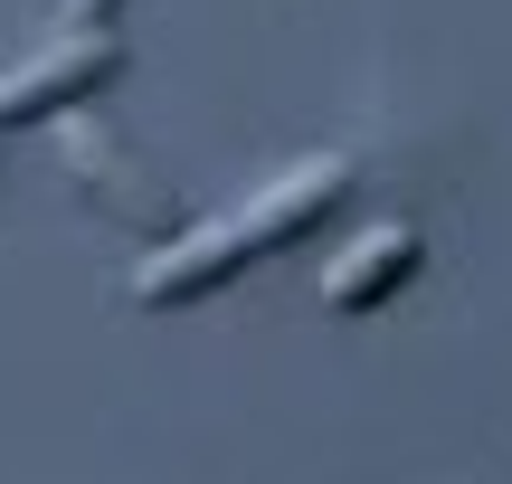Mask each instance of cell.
Returning <instances> with one entry per match:
<instances>
[{
  "instance_id": "1",
  "label": "cell",
  "mask_w": 512,
  "mask_h": 484,
  "mask_svg": "<svg viewBox=\"0 0 512 484\" xmlns=\"http://www.w3.org/2000/svg\"><path fill=\"white\" fill-rule=\"evenodd\" d=\"M124 76V38L114 29H57V48H38L29 67L0 76V124H48L76 95H105Z\"/></svg>"
},
{
  "instance_id": "2",
  "label": "cell",
  "mask_w": 512,
  "mask_h": 484,
  "mask_svg": "<svg viewBox=\"0 0 512 484\" xmlns=\"http://www.w3.org/2000/svg\"><path fill=\"white\" fill-rule=\"evenodd\" d=\"M351 152H323V162H294L275 190H256V200L238 209V238H247V257H275V247H294L313 219H332V209L351 200Z\"/></svg>"
},
{
  "instance_id": "3",
  "label": "cell",
  "mask_w": 512,
  "mask_h": 484,
  "mask_svg": "<svg viewBox=\"0 0 512 484\" xmlns=\"http://www.w3.org/2000/svg\"><path fill=\"white\" fill-rule=\"evenodd\" d=\"M418 266H427L418 228H361V238L323 266V304H332V314H380L389 295H408Z\"/></svg>"
},
{
  "instance_id": "4",
  "label": "cell",
  "mask_w": 512,
  "mask_h": 484,
  "mask_svg": "<svg viewBox=\"0 0 512 484\" xmlns=\"http://www.w3.org/2000/svg\"><path fill=\"white\" fill-rule=\"evenodd\" d=\"M67 171H76V181H86L95 200L114 209V219H133V228H152V238H171V228H181V209L162 200V181H152V171H133L124 152L105 143V133H86V124H67Z\"/></svg>"
},
{
  "instance_id": "5",
  "label": "cell",
  "mask_w": 512,
  "mask_h": 484,
  "mask_svg": "<svg viewBox=\"0 0 512 484\" xmlns=\"http://www.w3.org/2000/svg\"><path fill=\"white\" fill-rule=\"evenodd\" d=\"M114 10H124V0H67L57 29H114Z\"/></svg>"
}]
</instances>
